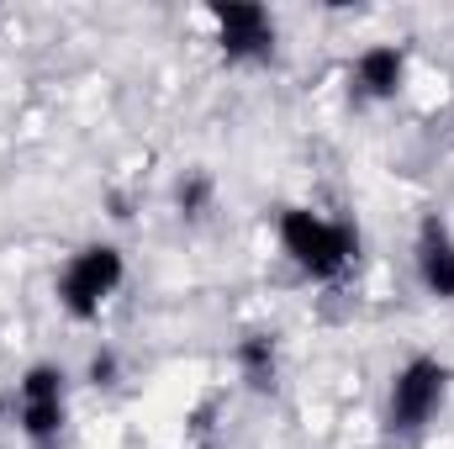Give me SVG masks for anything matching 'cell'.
Wrapping results in <instances>:
<instances>
[{"instance_id": "6da1fadb", "label": "cell", "mask_w": 454, "mask_h": 449, "mask_svg": "<svg viewBox=\"0 0 454 449\" xmlns=\"http://www.w3.org/2000/svg\"><path fill=\"white\" fill-rule=\"evenodd\" d=\"M280 248L291 254V264L312 280H339L359 254V238L348 223H333L312 207H286L280 212Z\"/></svg>"}, {"instance_id": "7a4b0ae2", "label": "cell", "mask_w": 454, "mask_h": 449, "mask_svg": "<svg viewBox=\"0 0 454 449\" xmlns=\"http://www.w3.org/2000/svg\"><path fill=\"white\" fill-rule=\"evenodd\" d=\"M121 275H127V259H121L116 243H85V248H74L69 264H64V275H59V307L74 323L101 318V307L116 296Z\"/></svg>"}, {"instance_id": "3957f363", "label": "cell", "mask_w": 454, "mask_h": 449, "mask_svg": "<svg viewBox=\"0 0 454 449\" xmlns=\"http://www.w3.org/2000/svg\"><path fill=\"white\" fill-rule=\"evenodd\" d=\"M450 397V365L434 359V354H418L407 359L396 375H391V397H386V423L391 434H418L434 423V413L444 407Z\"/></svg>"}, {"instance_id": "277c9868", "label": "cell", "mask_w": 454, "mask_h": 449, "mask_svg": "<svg viewBox=\"0 0 454 449\" xmlns=\"http://www.w3.org/2000/svg\"><path fill=\"white\" fill-rule=\"evenodd\" d=\"M69 418V391H64V370L59 365H32L16 381V423L32 445H53L64 434Z\"/></svg>"}, {"instance_id": "5b68a950", "label": "cell", "mask_w": 454, "mask_h": 449, "mask_svg": "<svg viewBox=\"0 0 454 449\" xmlns=\"http://www.w3.org/2000/svg\"><path fill=\"white\" fill-rule=\"evenodd\" d=\"M217 43L227 59H270L275 53V16L254 0H217L212 5Z\"/></svg>"}, {"instance_id": "8992f818", "label": "cell", "mask_w": 454, "mask_h": 449, "mask_svg": "<svg viewBox=\"0 0 454 449\" xmlns=\"http://www.w3.org/2000/svg\"><path fill=\"white\" fill-rule=\"evenodd\" d=\"M412 264H418V280L428 296L454 302V232L439 217H423L418 227V248H412Z\"/></svg>"}, {"instance_id": "52a82bcc", "label": "cell", "mask_w": 454, "mask_h": 449, "mask_svg": "<svg viewBox=\"0 0 454 449\" xmlns=\"http://www.w3.org/2000/svg\"><path fill=\"white\" fill-rule=\"evenodd\" d=\"M354 85L359 96L370 101H396L402 85H407V53L396 43H370L359 59H354Z\"/></svg>"}, {"instance_id": "ba28073f", "label": "cell", "mask_w": 454, "mask_h": 449, "mask_svg": "<svg viewBox=\"0 0 454 449\" xmlns=\"http://www.w3.org/2000/svg\"><path fill=\"white\" fill-rule=\"evenodd\" d=\"M238 370H243L248 386L270 391V386H275V338L270 334H248L243 338V343H238Z\"/></svg>"}, {"instance_id": "9c48e42d", "label": "cell", "mask_w": 454, "mask_h": 449, "mask_svg": "<svg viewBox=\"0 0 454 449\" xmlns=\"http://www.w3.org/2000/svg\"><path fill=\"white\" fill-rule=\"evenodd\" d=\"M207 196H212V180H207V175H185V180H180V191H175L180 212H191V217H201Z\"/></svg>"}, {"instance_id": "30bf717a", "label": "cell", "mask_w": 454, "mask_h": 449, "mask_svg": "<svg viewBox=\"0 0 454 449\" xmlns=\"http://www.w3.org/2000/svg\"><path fill=\"white\" fill-rule=\"evenodd\" d=\"M112 375H116V354H96L90 359V381L96 386H112Z\"/></svg>"}]
</instances>
